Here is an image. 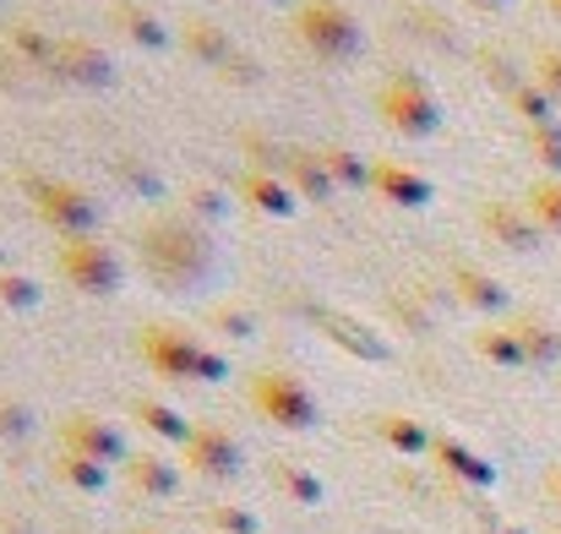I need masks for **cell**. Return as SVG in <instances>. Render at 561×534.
<instances>
[{"instance_id": "7a4b0ae2", "label": "cell", "mask_w": 561, "mask_h": 534, "mask_svg": "<svg viewBox=\"0 0 561 534\" xmlns=\"http://www.w3.org/2000/svg\"><path fill=\"white\" fill-rule=\"evenodd\" d=\"M376 115L387 132H398L403 143H431L447 121L442 99L431 93V82L420 71H392L381 88H376Z\"/></svg>"}, {"instance_id": "3957f363", "label": "cell", "mask_w": 561, "mask_h": 534, "mask_svg": "<svg viewBox=\"0 0 561 534\" xmlns=\"http://www.w3.org/2000/svg\"><path fill=\"white\" fill-rule=\"evenodd\" d=\"M295 38L317 60H333V66H344L366 49V27L344 0H300L295 5Z\"/></svg>"}, {"instance_id": "52a82bcc", "label": "cell", "mask_w": 561, "mask_h": 534, "mask_svg": "<svg viewBox=\"0 0 561 534\" xmlns=\"http://www.w3.org/2000/svg\"><path fill=\"white\" fill-rule=\"evenodd\" d=\"M49 71L71 88H110L115 82V60L88 44V38H55V55H49Z\"/></svg>"}, {"instance_id": "f1b7e54d", "label": "cell", "mask_w": 561, "mask_h": 534, "mask_svg": "<svg viewBox=\"0 0 561 534\" xmlns=\"http://www.w3.org/2000/svg\"><path fill=\"white\" fill-rule=\"evenodd\" d=\"M480 350H485V355H496V360H518V344H513V339H502V333H485V339H480Z\"/></svg>"}, {"instance_id": "7402d4cb", "label": "cell", "mask_w": 561, "mask_h": 534, "mask_svg": "<svg viewBox=\"0 0 561 534\" xmlns=\"http://www.w3.org/2000/svg\"><path fill=\"white\" fill-rule=\"evenodd\" d=\"M529 154H535L546 170H561V126H535V132H529Z\"/></svg>"}, {"instance_id": "484cf974", "label": "cell", "mask_w": 561, "mask_h": 534, "mask_svg": "<svg viewBox=\"0 0 561 534\" xmlns=\"http://www.w3.org/2000/svg\"><path fill=\"white\" fill-rule=\"evenodd\" d=\"M196 464H202V469H213V475H224L234 458H229V447H224L218 436H196Z\"/></svg>"}, {"instance_id": "d4e9b609", "label": "cell", "mask_w": 561, "mask_h": 534, "mask_svg": "<svg viewBox=\"0 0 561 534\" xmlns=\"http://www.w3.org/2000/svg\"><path fill=\"white\" fill-rule=\"evenodd\" d=\"M71 436H77L88 453H115V447H121V442H115V431H104V425H88V420H77V425H71Z\"/></svg>"}, {"instance_id": "ac0fdd59", "label": "cell", "mask_w": 561, "mask_h": 534, "mask_svg": "<svg viewBox=\"0 0 561 534\" xmlns=\"http://www.w3.org/2000/svg\"><path fill=\"white\" fill-rule=\"evenodd\" d=\"M240 148H245L251 170H262V175H284V164H289V148L267 143L262 132H245V137H240Z\"/></svg>"}, {"instance_id": "1f68e13d", "label": "cell", "mask_w": 561, "mask_h": 534, "mask_svg": "<svg viewBox=\"0 0 561 534\" xmlns=\"http://www.w3.org/2000/svg\"><path fill=\"white\" fill-rule=\"evenodd\" d=\"M469 5H474V11H502L507 0H469Z\"/></svg>"}, {"instance_id": "ffe728a7", "label": "cell", "mask_w": 561, "mask_h": 534, "mask_svg": "<svg viewBox=\"0 0 561 534\" xmlns=\"http://www.w3.org/2000/svg\"><path fill=\"white\" fill-rule=\"evenodd\" d=\"M453 284H458V295H463L469 306H485V311L502 306V289H496L485 273H474V268H453Z\"/></svg>"}, {"instance_id": "5bb4252c", "label": "cell", "mask_w": 561, "mask_h": 534, "mask_svg": "<svg viewBox=\"0 0 561 534\" xmlns=\"http://www.w3.org/2000/svg\"><path fill=\"white\" fill-rule=\"evenodd\" d=\"M256 404H262L273 420H284V425H311V420H317L306 387L289 382V376H262V382H256Z\"/></svg>"}, {"instance_id": "d6a6232c", "label": "cell", "mask_w": 561, "mask_h": 534, "mask_svg": "<svg viewBox=\"0 0 561 534\" xmlns=\"http://www.w3.org/2000/svg\"><path fill=\"white\" fill-rule=\"evenodd\" d=\"M267 5H300V0H267Z\"/></svg>"}, {"instance_id": "8992f818", "label": "cell", "mask_w": 561, "mask_h": 534, "mask_svg": "<svg viewBox=\"0 0 561 534\" xmlns=\"http://www.w3.org/2000/svg\"><path fill=\"white\" fill-rule=\"evenodd\" d=\"M60 273H66L82 295H115V289H121V257H115L104 240H93V235L60 246Z\"/></svg>"}, {"instance_id": "277c9868", "label": "cell", "mask_w": 561, "mask_h": 534, "mask_svg": "<svg viewBox=\"0 0 561 534\" xmlns=\"http://www.w3.org/2000/svg\"><path fill=\"white\" fill-rule=\"evenodd\" d=\"M27 202H33V213H38L55 235H66V240L93 235L99 218H104V207H99V196H93L88 185L60 180V175H33L27 180Z\"/></svg>"}, {"instance_id": "836d02e7", "label": "cell", "mask_w": 561, "mask_h": 534, "mask_svg": "<svg viewBox=\"0 0 561 534\" xmlns=\"http://www.w3.org/2000/svg\"><path fill=\"white\" fill-rule=\"evenodd\" d=\"M546 5H551V11H557V16H561V0H546Z\"/></svg>"}, {"instance_id": "f546056e", "label": "cell", "mask_w": 561, "mask_h": 534, "mask_svg": "<svg viewBox=\"0 0 561 534\" xmlns=\"http://www.w3.org/2000/svg\"><path fill=\"white\" fill-rule=\"evenodd\" d=\"M142 414H148V420H153V425H159V431H170V436H175V431H181V420H175V414H170V409H159V404H148V409H142Z\"/></svg>"}, {"instance_id": "ba28073f", "label": "cell", "mask_w": 561, "mask_h": 534, "mask_svg": "<svg viewBox=\"0 0 561 534\" xmlns=\"http://www.w3.org/2000/svg\"><path fill=\"white\" fill-rule=\"evenodd\" d=\"M142 350H148V360H153L159 371H170V376H218V360L207 355V350H196L181 333H170V328H148V333H142Z\"/></svg>"}, {"instance_id": "603a6c76", "label": "cell", "mask_w": 561, "mask_h": 534, "mask_svg": "<svg viewBox=\"0 0 561 534\" xmlns=\"http://www.w3.org/2000/svg\"><path fill=\"white\" fill-rule=\"evenodd\" d=\"M0 306H38V284L27 273H0Z\"/></svg>"}, {"instance_id": "4dcf8cb0", "label": "cell", "mask_w": 561, "mask_h": 534, "mask_svg": "<svg viewBox=\"0 0 561 534\" xmlns=\"http://www.w3.org/2000/svg\"><path fill=\"white\" fill-rule=\"evenodd\" d=\"M387 436H392V442H403V447H420V431H414V425H403V420H392V425H387Z\"/></svg>"}, {"instance_id": "7c38bea8", "label": "cell", "mask_w": 561, "mask_h": 534, "mask_svg": "<svg viewBox=\"0 0 561 534\" xmlns=\"http://www.w3.org/2000/svg\"><path fill=\"white\" fill-rule=\"evenodd\" d=\"M110 22H115L137 49H153V55H159V49L175 44V27H170L159 11H148L142 0H115V5H110Z\"/></svg>"}, {"instance_id": "44dd1931", "label": "cell", "mask_w": 561, "mask_h": 534, "mask_svg": "<svg viewBox=\"0 0 561 534\" xmlns=\"http://www.w3.org/2000/svg\"><path fill=\"white\" fill-rule=\"evenodd\" d=\"M480 71H485V82H491V88H502L507 99L524 88V77L513 71V60H507L502 49H480Z\"/></svg>"}, {"instance_id": "5b68a950", "label": "cell", "mask_w": 561, "mask_h": 534, "mask_svg": "<svg viewBox=\"0 0 561 534\" xmlns=\"http://www.w3.org/2000/svg\"><path fill=\"white\" fill-rule=\"evenodd\" d=\"M181 44H186L191 60L213 66L218 77H229V82H240V88H256V82H262V66H256L213 16H186V22H181Z\"/></svg>"}, {"instance_id": "6da1fadb", "label": "cell", "mask_w": 561, "mask_h": 534, "mask_svg": "<svg viewBox=\"0 0 561 534\" xmlns=\"http://www.w3.org/2000/svg\"><path fill=\"white\" fill-rule=\"evenodd\" d=\"M137 251H142L148 273H153L164 289H196L202 273L213 268L207 240L191 229L186 218H153V224L137 235Z\"/></svg>"}, {"instance_id": "30bf717a", "label": "cell", "mask_w": 561, "mask_h": 534, "mask_svg": "<svg viewBox=\"0 0 561 534\" xmlns=\"http://www.w3.org/2000/svg\"><path fill=\"white\" fill-rule=\"evenodd\" d=\"M480 224H485V235L502 240L507 251H529V246H540V224H535V213L518 207V202L491 196V202L480 207Z\"/></svg>"}, {"instance_id": "2e32d148", "label": "cell", "mask_w": 561, "mask_h": 534, "mask_svg": "<svg viewBox=\"0 0 561 534\" xmlns=\"http://www.w3.org/2000/svg\"><path fill=\"white\" fill-rule=\"evenodd\" d=\"M322 159H328V170L339 180V191H360V185H371V175H376V164H366V159H360L355 148H344V143H328Z\"/></svg>"}, {"instance_id": "e0dca14e", "label": "cell", "mask_w": 561, "mask_h": 534, "mask_svg": "<svg viewBox=\"0 0 561 534\" xmlns=\"http://www.w3.org/2000/svg\"><path fill=\"white\" fill-rule=\"evenodd\" d=\"M513 110L529 121V132H535V126H557V99H551L540 82H524V88L513 93Z\"/></svg>"}, {"instance_id": "83f0119b", "label": "cell", "mask_w": 561, "mask_h": 534, "mask_svg": "<svg viewBox=\"0 0 561 534\" xmlns=\"http://www.w3.org/2000/svg\"><path fill=\"white\" fill-rule=\"evenodd\" d=\"M322 322H333V333H339L344 344H355V350H366V355H381V344H371L366 333H355V322H339V317H328V311H322Z\"/></svg>"}, {"instance_id": "9c48e42d", "label": "cell", "mask_w": 561, "mask_h": 534, "mask_svg": "<svg viewBox=\"0 0 561 534\" xmlns=\"http://www.w3.org/2000/svg\"><path fill=\"white\" fill-rule=\"evenodd\" d=\"M371 191L381 196V202H392V207H409V213L431 207V196H436V185L420 175L414 164H403V159H376Z\"/></svg>"}, {"instance_id": "8fae6325", "label": "cell", "mask_w": 561, "mask_h": 534, "mask_svg": "<svg viewBox=\"0 0 561 534\" xmlns=\"http://www.w3.org/2000/svg\"><path fill=\"white\" fill-rule=\"evenodd\" d=\"M234 196H240L245 207L267 213V218H295V213H300V196H295V185H289L284 175H262V170H245V175L234 180Z\"/></svg>"}, {"instance_id": "4316f807", "label": "cell", "mask_w": 561, "mask_h": 534, "mask_svg": "<svg viewBox=\"0 0 561 534\" xmlns=\"http://www.w3.org/2000/svg\"><path fill=\"white\" fill-rule=\"evenodd\" d=\"M186 202L202 213V218H218V213H229V202H224V191H213V185H191Z\"/></svg>"}, {"instance_id": "cb8c5ba5", "label": "cell", "mask_w": 561, "mask_h": 534, "mask_svg": "<svg viewBox=\"0 0 561 534\" xmlns=\"http://www.w3.org/2000/svg\"><path fill=\"white\" fill-rule=\"evenodd\" d=\"M535 82L557 99V110H561V49H540L535 55Z\"/></svg>"}, {"instance_id": "d6986e66", "label": "cell", "mask_w": 561, "mask_h": 534, "mask_svg": "<svg viewBox=\"0 0 561 534\" xmlns=\"http://www.w3.org/2000/svg\"><path fill=\"white\" fill-rule=\"evenodd\" d=\"M529 213H535V224H546V229H561V180H535L529 185V202H524Z\"/></svg>"}, {"instance_id": "9a60e30c", "label": "cell", "mask_w": 561, "mask_h": 534, "mask_svg": "<svg viewBox=\"0 0 561 534\" xmlns=\"http://www.w3.org/2000/svg\"><path fill=\"white\" fill-rule=\"evenodd\" d=\"M5 49L22 60V66H44L49 71V55H55V38H44L33 22H16L11 16V27H5Z\"/></svg>"}, {"instance_id": "4fadbf2b", "label": "cell", "mask_w": 561, "mask_h": 534, "mask_svg": "<svg viewBox=\"0 0 561 534\" xmlns=\"http://www.w3.org/2000/svg\"><path fill=\"white\" fill-rule=\"evenodd\" d=\"M284 180L295 185V196L306 202H333L339 196V180L328 170V159H322V148H289V164H284Z\"/></svg>"}]
</instances>
